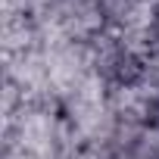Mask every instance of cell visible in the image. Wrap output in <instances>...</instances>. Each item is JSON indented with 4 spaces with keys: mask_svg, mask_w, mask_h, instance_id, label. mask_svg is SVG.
Segmentation results:
<instances>
[]
</instances>
